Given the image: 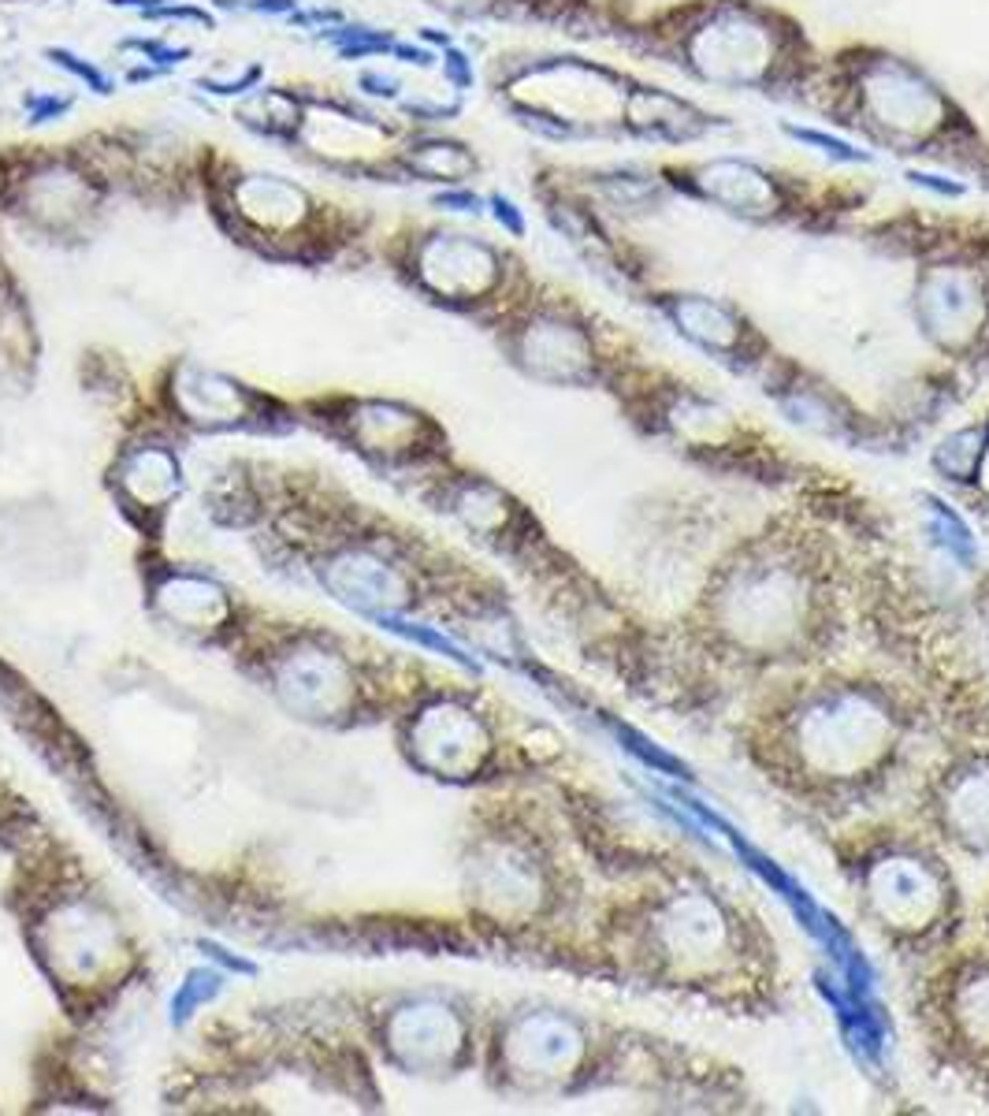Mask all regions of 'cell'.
Returning <instances> with one entry per match:
<instances>
[{"label": "cell", "instance_id": "6da1fadb", "mask_svg": "<svg viewBox=\"0 0 989 1116\" xmlns=\"http://www.w3.org/2000/svg\"><path fill=\"white\" fill-rule=\"evenodd\" d=\"M636 507L629 544L644 584L607 615V659L655 711L721 726L755 689L841 655L915 662L900 655L904 584L875 503L844 499L833 481H715Z\"/></svg>", "mask_w": 989, "mask_h": 1116}, {"label": "cell", "instance_id": "7a4b0ae2", "mask_svg": "<svg viewBox=\"0 0 989 1116\" xmlns=\"http://www.w3.org/2000/svg\"><path fill=\"white\" fill-rule=\"evenodd\" d=\"M986 711L989 696L944 693L915 662L852 652L755 689L718 730L747 778L823 841L897 811L930 752Z\"/></svg>", "mask_w": 989, "mask_h": 1116}, {"label": "cell", "instance_id": "3957f363", "mask_svg": "<svg viewBox=\"0 0 989 1116\" xmlns=\"http://www.w3.org/2000/svg\"><path fill=\"white\" fill-rule=\"evenodd\" d=\"M577 976L737 1024L778 1020L792 1001L778 930L703 860L599 890Z\"/></svg>", "mask_w": 989, "mask_h": 1116}, {"label": "cell", "instance_id": "277c9868", "mask_svg": "<svg viewBox=\"0 0 989 1116\" xmlns=\"http://www.w3.org/2000/svg\"><path fill=\"white\" fill-rule=\"evenodd\" d=\"M492 1083L529 1102L626 1094L677 1113H752L744 1068L658 1027L618 1020L558 997L506 1005L484 1034Z\"/></svg>", "mask_w": 989, "mask_h": 1116}, {"label": "cell", "instance_id": "5b68a950", "mask_svg": "<svg viewBox=\"0 0 989 1116\" xmlns=\"http://www.w3.org/2000/svg\"><path fill=\"white\" fill-rule=\"evenodd\" d=\"M855 923L900 976L975 930V897L960 860L904 811H886L823 838Z\"/></svg>", "mask_w": 989, "mask_h": 1116}, {"label": "cell", "instance_id": "8992f818", "mask_svg": "<svg viewBox=\"0 0 989 1116\" xmlns=\"http://www.w3.org/2000/svg\"><path fill=\"white\" fill-rule=\"evenodd\" d=\"M466 901L498 934L536 945L577 971L599 890L569 815H503L472 834L466 853Z\"/></svg>", "mask_w": 989, "mask_h": 1116}, {"label": "cell", "instance_id": "52a82bcc", "mask_svg": "<svg viewBox=\"0 0 989 1116\" xmlns=\"http://www.w3.org/2000/svg\"><path fill=\"white\" fill-rule=\"evenodd\" d=\"M900 979L904 1016L923 1061L989 1105V934L971 930Z\"/></svg>", "mask_w": 989, "mask_h": 1116}, {"label": "cell", "instance_id": "ba28073f", "mask_svg": "<svg viewBox=\"0 0 989 1116\" xmlns=\"http://www.w3.org/2000/svg\"><path fill=\"white\" fill-rule=\"evenodd\" d=\"M900 811L956 860L989 864V711L956 726L930 752Z\"/></svg>", "mask_w": 989, "mask_h": 1116}, {"label": "cell", "instance_id": "9c48e42d", "mask_svg": "<svg viewBox=\"0 0 989 1116\" xmlns=\"http://www.w3.org/2000/svg\"><path fill=\"white\" fill-rule=\"evenodd\" d=\"M510 361L543 384L614 387L618 372L607 361L595 327L563 306H536L503 332Z\"/></svg>", "mask_w": 989, "mask_h": 1116}, {"label": "cell", "instance_id": "30bf717a", "mask_svg": "<svg viewBox=\"0 0 989 1116\" xmlns=\"http://www.w3.org/2000/svg\"><path fill=\"white\" fill-rule=\"evenodd\" d=\"M498 730L480 704L466 696H435L409 722V756L443 782H484L498 759Z\"/></svg>", "mask_w": 989, "mask_h": 1116}, {"label": "cell", "instance_id": "8fae6325", "mask_svg": "<svg viewBox=\"0 0 989 1116\" xmlns=\"http://www.w3.org/2000/svg\"><path fill=\"white\" fill-rule=\"evenodd\" d=\"M387 1046L417 1076H458L477 1061V1016L458 997H413L387 1020Z\"/></svg>", "mask_w": 989, "mask_h": 1116}, {"label": "cell", "instance_id": "7c38bea8", "mask_svg": "<svg viewBox=\"0 0 989 1116\" xmlns=\"http://www.w3.org/2000/svg\"><path fill=\"white\" fill-rule=\"evenodd\" d=\"M919 324L926 339L949 358H964L986 343L989 327V290L971 276L967 269L944 264V269L926 272L919 283Z\"/></svg>", "mask_w": 989, "mask_h": 1116}, {"label": "cell", "instance_id": "4fadbf2b", "mask_svg": "<svg viewBox=\"0 0 989 1116\" xmlns=\"http://www.w3.org/2000/svg\"><path fill=\"white\" fill-rule=\"evenodd\" d=\"M721 30V41L696 38V67L715 83L726 86H747L763 75L766 60V34L744 15H729V20L715 23Z\"/></svg>", "mask_w": 989, "mask_h": 1116}, {"label": "cell", "instance_id": "5bb4252c", "mask_svg": "<svg viewBox=\"0 0 989 1116\" xmlns=\"http://www.w3.org/2000/svg\"><path fill=\"white\" fill-rule=\"evenodd\" d=\"M875 97H870V109L881 127H893L900 135H915V131L930 127L934 116L941 109V97L930 83H923L912 67L904 64H889L886 71L875 75Z\"/></svg>", "mask_w": 989, "mask_h": 1116}, {"label": "cell", "instance_id": "9a60e30c", "mask_svg": "<svg viewBox=\"0 0 989 1116\" xmlns=\"http://www.w3.org/2000/svg\"><path fill=\"white\" fill-rule=\"evenodd\" d=\"M280 689L287 696L290 707H301V711H313L324 715L343 699L346 693V674L343 667L324 652H301L294 659L283 662L280 670Z\"/></svg>", "mask_w": 989, "mask_h": 1116}, {"label": "cell", "instance_id": "2e32d148", "mask_svg": "<svg viewBox=\"0 0 989 1116\" xmlns=\"http://www.w3.org/2000/svg\"><path fill=\"white\" fill-rule=\"evenodd\" d=\"M666 317L677 324V332L689 335L692 343L718 354H737L744 343V321L729 306L703 295H673L666 302Z\"/></svg>", "mask_w": 989, "mask_h": 1116}, {"label": "cell", "instance_id": "e0dca14e", "mask_svg": "<svg viewBox=\"0 0 989 1116\" xmlns=\"http://www.w3.org/2000/svg\"><path fill=\"white\" fill-rule=\"evenodd\" d=\"M395 161L406 168V175L413 183H450V186L477 175V168H480V161L461 141L432 138V135H413L403 153H395Z\"/></svg>", "mask_w": 989, "mask_h": 1116}, {"label": "cell", "instance_id": "ac0fdd59", "mask_svg": "<svg viewBox=\"0 0 989 1116\" xmlns=\"http://www.w3.org/2000/svg\"><path fill=\"white\" fill-rule=\"evenodd\" d=\"M335 592L361 607H398L406 604V581L395 566L380 562L372 555H354L335 566L332 573Z\"/></svg>", "mask_w": 989, "mask_h": 1116}, {"label": "cell", "instance_id": "d6986e66", "mask_svg": "<svg viewBox=\"0 0 989 1116\" xmlns=\"http://www.w3.org/2000/svg\"><path fill=\"white\" fill-rule=\"evenodd\" d=\"M703 190L707 198H715L718 206L733 209V212H766L778 201V190L770 186V179L752 164L741 161H718L710 168H703Z\"/></svg>", "mask_w": 989, "mask_h": 1116}, {"label": "cell", "instance_id": "ffe728a7", "mask_svg": "<svg viewBox=\"0 0 989 1116\" xmlns=\"http://www.w3.org/2000/svg\"><path fill=\"white\" fill-rule=\"evenodd\" d=\"M175 476H180V469H175V462L164 450H141V455H135L127 462V484L135 488L138 499H149V503L172 492Z\"/></svg>", "mask_w": 989, "mask_h": 1116}, {"label": "cell", "instance_id": "44dd1931", "mask_svg": "<svg viewBox=\"0 0 989 1116\" xmlns=\"http://www.w3.org/2000/svg\"><path fill=\"white\" fill-rule=\"evenodd\" d=\"M41 57H46L52 67L64 71V75L78 78V83H83L90 94H97V97H112V94H115V78L109 75V71H101V67L94 64V60L78 57L75 49H67V46H49V49H41Z\"/></svg>", "mask_w": 989, "mask_h": 1116}, {"label": "cell", "instance_id": "7402d4cb", "mask_svg": "<svg viewBox=\"0 0 989 1116\" xmlns=\"http://www.w3.org/2000/svg\"><path fill=\"white\" fill-rule=\"evenodd\" d=\"M120 52H138L146 64H157V67H168V71H175L194 57L190 46H172V41H164V38H123Z\"/></svg>", "mask_w": 989, "mask_h": 1116}, {"label": "cell", "instance_id": "603a6c76", "mask_svg": "<svg viewBox=\"0 0 989 1116\" xmlns=\"http://www.w3.org/2000/svg\"><path fill=\"white\" fill-rule=\"evenodd\" d=\"M75 109V97L67 94H52V90H26L23 94V112L30 127H46L52 120H64Z\"/></svg>", "mask_w": 989, "mask_h": 1116}, {"label": "cell", "instance_id": "cb8c5ba5", "mask_svg": "<svg viewBox=\"0 0 989 1116\" xmlns=\"http://www.w3.org/2000/svg\"><path fill=\"white\" fill-rule=\"evenodd\" d=\"M141 20L146 23H194V26H201V30H217V12L194 4V0H172V4L149 8V12H141Z\"/></svg>", "mask_w": 989, "mask_h": 1116}, {"label": "cell", "instance_id": "d4e9b609", "mask_svg": "<svg viewBox=\"0 0 989 1116\" xmlns=\"http://www.w3.org/2000/svg\"><path fill=\"white\" fill-rule=\"evenodd\" d=\"M792 138L796 141H807V146H818L826 157H833V161H849V164H863L867 161V153L863 149H855L852 141H844V138H833V135H826V131H811V127H786Z\"/></svg>", "mask_w": 989, "mask_h": 1116}, {"label": "cell", "instance_id": "484cf974", "mask_svg": "<svg viewBox=\"0 0 989 1116\" xmlns=\"http://www.w3.org/2000/svg\"><path fill=\"white\" fill-rule=\"evenodd\" d=\"M261 78H264V64H249L238 78H212V75H201V78H198V90L212 94V97H246L249 90H257V86H261Z\"/></svg>", "mask_w": 989, "mask_h": 1116}, {"label": "cell", "instance_id": "4316f807", "mask_svg": "<svg viewBox=\"0 0 989 1116\" xmlns=\"http://www.w3.org/2000/svg\"><path fill=\"white\" fill-rule=\"evenodd\" d=\"M398 109H403V116L409 123H450V120H458L461 116V101H424V97H417V101H398Z\"/></svg>", "mask_w": 989, "mask_h": 1116}, {"label": "cell", "instance_id": "83f0119b", "mask_svg": "<svg viewBox=\"0 0 989 1116\" xmlns=\"http://www.w3.org/2000/svg\"><path fill=\"white\" fill-rule=\"evenodd\" d=\"M443 78H447V83L458 94L472 90V83H477V71H472V57H469L466 49H458V46L443 49Z\"/></svg>", "mask_w": 989, "mask_h": 1116}, {"label": "cell", "instance_id": "f1b7e54d", "mask_svg": "<svg viewBox=\"0 0 989 1116\" xmlns=\"http://www.w3.org/2000/svg\"><path fill=\"white\" fill-rule=\"evenodd\" d=\"M358 94L372 97V101H403V78L364 67L361 75H358Z\"/></svg>", "mask_w": 989, "mask_h": 1116}, {"label": "cell", "instance_id": "f546056e", "mask_svg": "<svg viewBox=\"0 0 989 1116\" xmlns=\"http://www.w3.org/2000/svg\"><path fill=\"white\" fill-rule=\"evenodd\" d=\"M432 209H440V212H484L487 201L480 198L477 190H466V186H450V190H440V194H432V201H428Z\"/></svg>", "mask_w": 989, "mask_h": 1116}, {"label": "cell", "instance_id": "4dcf8cb0", "mask_svg": "<svg viewBox=\"0 0 989 1116\" xmlns=\"http://www.w3.org/2000/svg\"><path fill=\"white\" fill-rule=\"evenodd\" d=\"M395 34L391 30H383L376 34V38H369V41H354V46H346V49H338L335 57L343 60V64H361V60H372V57H391V46H395Z\"/></svg>", "mask_w": 989, "mask_h": 1116}, {"label": "cell", "instance_id": "1f68e13d", "mask_svg": "<svg viewBox=\"0 0 989 1116\" xmlns=\"http://www.w3.org/2000/svg\"><path fill=\"white\" fill-rule=\"evenodd\" d=\"M487 209H492L495 224L503 227V232H510L514 238H524V216H521V209L506 198V194H492V198H487Z\"/></svg>", "mask_w": 989, "mask_h": 1116}, {"label": "cell", "instance_id": "d6a6232c", "mask_svg": "<svg viewBox=\"0 0 989 1116\" xmlns=\"http://www.w3.org/2000/svg\"><path fill=\"white\" fill-rule=\"evenodd\" d=\"M391 60H398V64H406V67H417V71L435 67V52L428 46H413V41H395V46H391Z\"/></svg>", "mask_w": 989, "mask_h": 1116}, {"label": "cell", "instance_id": "836d02e7", "mask_svg": "<svg viewBox=\"0 0 989 1116\" xmlns=\"http://www.w3.org/2000/svg\"><path fill=\"white\" fill-rule=\"evenodd\" d=\"M246 12L269 15V20H287L290 12H298V0H246Z\"/></svg>", "mask_w": 989, "mask_h": 1116}, {"label": "cell", "instance_id": "e575fe53", "mask_svg": "<svg viewBox=\"0 0 989 1116\" xmlns=\"http://www.w3.org/2000/svg\"><path fill=\"white\" fill-rule=\"evenodd\" d=\"M172 71L168 67H157V64H146V60H138V64H131L127 71H123V83L127 86H146V83H157V78H168Z\"/></svg>", "mask_w": 989, "mask_h": 1116}, {"label": "cell", "instance_id": "d590c367", "mask_svg": "<svg viewBox=\"0 0 989 1116\" xmlns=\"http://www.w3.org/2000/svg\"><path fill=\"white\" fill-rule=\"evenodd\" d=\"M306 15H309V26H313V34L317 30H327V26H338V23H346V12L343 8H306Z\"/></svg>", "mask_w": 989, "mask_h": 1116}, {"label": "cell", "instance_id": "8d00e7d4", "mask_svg": "<svg viewBox=\"0 0 989 1116\" xmlns=\"http://www.w3.org/2000/svg\"><path fill=\"white\" fill-rule=\"evenodd\" d=\"M907 179H915V183H919V186H926V190H938V194H949V198H956V194H964V186H960V183H944V175L907 172Z\"/></svg>", "mask_w": 989, "mask_h": 1116}, {"label": "cell", "instance_id": "74e56055", "mask_svg": "<svg viewBox=\"0 0 989 1116\" xmlns=\"http://www.w3.org/2000/svg\"><path fill=\"white\" fill-rule=\"evenodd\" d=\"M421 46L450 49V46H454V38H450V30H440V26H421Z\"/></svg>", "mask_w": 989, "mask_h": 1116}, {"label": "cell", "instance_id": "f35d334b", "mask_svg": "<svg viewBox=\"0 0 989 1116\" xmlns=\"http://www.w3.org/2000/svg\"><path fill=\"white\" fill-rule=\"evenodd\" d=\"M109 8H131V12H149V8H160V4H172V0H104Z\"/></svg>", "mask_w": 989, "mask_h": 1116}, {"label": "cell", "instance_id": "ab89813d", "mask_svg": "<svg viewBox=\"0 0 989 1116\" xmlns=\"http://www.w3.org/2000/svg\"><path fill=\"white\" fill-rule=\"evenodd\" d=\"M975 930L989 934V885H986L982 897H975Z\"/></svg>", "mask_w": 989, "mask_h": 1116}, {"label": "cell", "instance_id": "60d3db41", "mask_svg": "<svg viewBox=\"0 0 989 1116\" xmlns=\"http://www.w3.org/2000/svg\"><path fill=\"white\" fill-rule=\"evenodd\" d=\"M217 12H246V0H209Z\"/></svg>", "mask_w": 989, "mask_h": 1116}]
</instances>
